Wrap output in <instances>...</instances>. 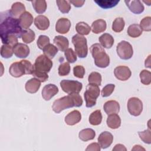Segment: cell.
I'll return each instance as SVG.
<instances>
[{"instance_id": "obj_1", "label": "cell", "mask_w": 151, "mask_h": 151, "mask_svg": "<svg viewBox=\"0 0 151 151\" xmlns=\"http://www.w3.org/2000/svg\"><path fill=\"white\" fill-rule=\"evenodd\" d=\"M0 20V37L3 44L11 37H21L23 31L19 19L12 17L9 10L1 13Z\"/></svg>"}, {"instance_id": "obj_2", "label": "cell", "mask_w": 151, "mask_h": 151, "mask_svg": "<svg viewBox=\"0 0 151 151\" xmlns=\"http://www.w3.org/2000/svg\"><path fill=\"white\" fill-rule=\"evenodd\" d=\"M83 99L78 93L71 94L55 100L52 106L53 111L60 113L61 111L73 107H80L83 104Z\"/></svg>"}, {"instance_id": "obj_3", "label": "cell", "mask_w": 151, "mask_h": 151, "mask_svg": "<svg viewBox=\"0 0 151 151\" xmlns=\"http://www.w3.org/2000/svg\"><path fill=\"white\" fill-rule=\"evenodd\" d=\"M90 52L94 60L96 65L100 68H106L110 64L109 56L106 53L103 47L96 43L93 44L90 48Z\"/></svg>"}, {"instance_id": "obj_4", "label": "cell", "mask_w": 151, "mask_h": 151, "mask_svg": "<svg viewBox=\"0 0 151 151\" xmlns=\"http://www.w3.org/2000/svg\"><path fill=\"white\" fill-rule=\"evenodd\" d=\"M72 42L75 48V52L78 57L83 58L88 54L87 39L79 34H76L72 37Z\"/></svg>"}, {"instance_id": "obj_5", "label": "cell", "mask_w": 151, "mask_h": 151, "mask_svg": "<svg viewBox=\"0 0 151 151\" xmlns=\"http://www.w3.org/2000/svg\"><path fill=\"white\" fill-rule=\"evenodd\" d=\"M100 94V88L99 86L88 84L86 87V90L84 93L87 107H91L96 105V100Z\"/></svg>"}, {"instance_id": "obj_6", "label": "cell", "mask_w": 151, "mask_h": 151, "mask_svg": "<svg viewBox=\"0 0 151 151\" xmlns=\"http://www.w3.org/2000/svg\"><path fill=\"white\" fill-rule=\"evenodd\" d=\"M60 86L65 93L71 94L79 93L83 87L82 83L76 80H63L60 82Z\"/></svg>"}, {"instance_id": "obj_7", "label": "cell", "mask_w": 151, "mask_h": 151, "mask_svg": "<svg viewBox=\"0 0 151 151\" xmlns=\"http://www.w3.org/2000/svg\"><path fill=\"white\" fill-rule=\"evenodd\" d=\"M34 70L42 73H48L52 67V62L45 55H39L35 60Z\"/></svg>"}, {"instance_id": "obj_8", "label": "cell", "mask_w": 151, "mask_h": 151, "mask_svg": "<svg viewBox=\"0 0 151 151\" xmlns=\"http://www.w3.org/2000/svg\"><path fill=\"white\" fill-rule=\"evenodd\" d=\"M116 51L119 57L123 60H129L132 58L133 54L132 45L126 41H122L117 44Z\"/></svg>"}, {"instance_id": "obj_9", "label": "cell", "mask_w": 151, "mask_h": 151, "mask_svg": "<svg viewBox=\"0 0 151 151\" xmlns=\"http://www.w3.org/2000/svg\"><path fill=\"white\" fill-rule=\"evenodd\" d=\"M127 109L129 113L134 116H139L143 110V103L137 97H131L127 101Z\"/></svg>"}, {"instance_id": "obj_10", "label": "cell", "mask_w": 151, "mask_h": 151, "mask_svg": "<svg viewBox=\"0 0 151 151\" xmlns=\"http://www.w3.org/2000/svg\"><path fill=\"white\" fill-rule=\"evenodd\" d=\"M9 72L12 77L17 78L26 74L25 67L22 61L12 63L9 67Z\"/></svg>"}, {"instance_id": "obj_11", "label": "cell", "mask_w": 151, "mask_h": 151, "mask_svg": "<svg viewBox=\"0 0 151 151\" xmlns=\"http://www.w3.org/2000/svg\"><path fill=\"white\" fill-rule=\"evenodd\" d=\"M114 74L118 80L121 81H126L130 77L132 73L128 67L120 65L114 68Z\"/></svg>"}, {"instance_id": "obj_12", "label": "cell", "mask_w": 151, "mask_h": 151, "mask_svg": "<svg viewBox=\"0 0 151 151\" xmlns=\"http://www.w3.org/2000/svg\"><path fill=\"white\" fill-rule=\"evenodd\" d=\"M58 92V88L53 84L45 85L42 90V97L45 100H50Z\"/></svg>"}, {"instance_id": "obj_13", "label": "cell", "mask_w": 151, "mask_h": 151, "mask_svg": "<svg viewBox=\"0 0 151 151\" xmlns=\"http://www.w3.org/2000/svg\"><path fill=\"white\" fill-rule=\"evenodd\" d=\"M113 140L112 134L107 131L102 132L98 137V142L102 149H106L109 147Z\"/></svg>"}, {"instance_id": "obj_14", "label": "cell", "mask_w": 151, "mask_h": 151, "mask_svg": "<svg viewBox=\"0 0 151 151\" xmlns=\"http://www.w3.org/2000/svg\"><path fill=\"white\" fill-rule=\"evenodd\" d=\"M71 27L70 21L65 18H61L58 19L55 24V30L60 34L67 33Z\"/></svg>"}, {"instance_id": "obj_15", "label": "cell", "mask_w": 151, "mask_h": 151, "mask_svg": "<svg viewBox=\"0 0 151 151\" xmlns=\"http://www.w3.org/2000/svg\"><path fill=\"white\" fill-rule=\"evenodd\" d=\"M14 54L18 58H24L29 54V48L28 45L22 43H18L13 48Z\"/></svg>"}, {"instance_id": "obj_16", "label": "cell", "mask_w": 151, "mask_h": 151, "mask_svg": "<svg viewBox=\"0 0 151 151\" xmlns=\"http://www.w3.org/2000/svg\"><path fill=\"white\" fill-rule=\"evenodd\" d=\"M124 2L129 10L134 14H140L144 11L145 7L141 1L139 0L124 1Z\"/></svg>"}, {"instance_id": "obj_17", "label": "cell", "mask_w": 151, "mask_h": 151, "mask_svg": "<svg viewBox=\"0 0 151 151\" xmlns=\"http://www.w3.org/2000/svg\"><path fill=\"white\" fill-rule=\"evenodd\" d=\"M81 119V113L77 110L70 112L65 117V122L69 126H73L77 124Z\"/></svg>"}, {"instance_id": "obj_18", "label": "cell", "mask_w": 151, "mask_h": 151, "mask_svg": "<svg viewBox=\"0 0 151 151\" xmlns=\"http://www.w3.org/2000/svg\"><path fill=\"white\" fill-rule=\"evenodd\" d=\"M33 17L29 12L25 11L19 18V21L21 28L24 29H29L33 22Z\"/></svg>"}, {"instance_id": "obj_19", "label": "cell", "mask_w": 151, "mask_h": 151, "mask_svg": "<svg viewBox=\"0 0 151 151\" xmlns=\"http://www.w3.org/2000/svg\"><path fill=\"white\" fill-rule=\"evenodd\" d=\"M103 109L106 113L108 115L118 113L120 111V105L119 103L115 100H109L104 103Z\"/></svg>"}, {"instance_id": "obj_20", "label": "cell", "mask_w": 151, "mask_h": 151, "mask_svg": "<svg viewBox=\"0 0 151 151\" xmlns=\"http://www.w3.org/2000/svg\"><path fill=\"white\" fill-rule=\"evenodd\" d=\"M34 24L38 29L44 31L48 28L50 26V21L47 17L40 15L36 17L34 19Z\"/></svg>"}, {"instance_id": "obj_21", "label": "cell", "mask_w": 151, "mask_h": 151, "mask_svg": "<svg viewBox=\"0 0 151 151\" xmlns=\"http://www.w3.org/2000/svg\"><path fill=\"white\" fill-rule=\"evenodd\" d=\"M41 86V81L35 78H32L27 81L25 88L29 93H35L38 91Z\"/></svg>"}, {"instance_id": "obj_22", "label": "cell", "mask_w": 151, "mask_h": 151, "mask_svg": "<svg viewBox=\"0 0 151 151\" xmlns=\"http://www.w3.org/2000/svg\"><path fill=\"white\" fill-rule=\"evenodd\" d=\"M107 125L112 129H118L121 125V119L116 113L109 114L107 119Z\"/></svg>"}, {"instance_id": "obj_23", "label": "cell", "mask_w": 151, "mask_h": 151, "mask_svg": "<svg viewBox=\"0 0 151 151\" xmlns=\"http://www.w3.org/2000/svg\"><path fill=\"white\" fill-rule=\"evenodd\" d=\"M9 11L12 17L16 18L18 17L19 18V17L25 12V7L22 3L16 2L12 5Z\"/></svg>"}, {"instance_id": "obj_24", "label": "cell", "mask_w": 151, "mask_h": 151, "mask_svg": "<svg viewBox=\"0 0 151 151\" xmlns=\"http://www.w3.org/2000/svg\"><path fill=\"white\" fill-rule=\"evenodd\" d=\"M57 48L61 51L66 50L69 45V41L67 38L61 35L55 36L53 40Z\"/></svg>"}, {"instance_id": "obj_25", "label": "cell", "mask_w": 151, "mask_h": 151, "mask_svg": "<svg viewBox=\"0 0 151 151\" xmlns=\"http://www.w3.org/2000/svg\"><path fill=\"white\" fill-rule=\"evenodd\" d=\"M107 24L104 19H99L94 21L91 24L92 32L94 34H99L104 32L106 29Z\"/></svg>"}, {"instance_id": "obj_26", "label": "cell", "mask_w": 151, "mask_h": 151, "mask_svg": "<svg viewBox=\"0 0 151 151\" xmlns=\"http://www.w3.org/2000/svg\"><path fill=\"white\" fill-rule=\"evenodd\" d=\"M99 41L103 47L106 48H110L114 44V38L110 34L104 33L99 38Z\"/></svg>"}, {"instance_id": "obj_27", "label": "cell", "mask_w": 151, "mask_h": 151, "mask_svg": "<svg viewBox=\"0 0 151 151\" xmlns=\"http://www.w3.org/2000/svg\"><path fill=\"white\" fill-rule=\"evenodd\" d=\"M96 136L95 131L90 128L84 129L81 130L78 134V137L80 139L84 142H87L88 140H93Z\"/></svg>"}, {"instance_id": "obj_28", "label": "cell", "mask_w": 151, "mask_h": 151, "mask_svg": "<svg viewBox=\"0 0 151 151\" xmlns=\"http://www.w3.org/2000/svg\"><path fill=\"white\" fill-rule=\"evenodd\" d=\"M94 1L103 9H109L114 7L120 2L119 0H94Z\"/></svg>"}, {"instance_id": "obj_29", "label": "cell", "mask_w": 151, "mask_h": 151, "mask_svg": "<svg viewBox=\"0 0 151 151\" xmlns=\"http://www.w3.org/2000/svg\"><path fill=\"white\" fill-rule=\"evenodd\" d=\"M142 29L139 25L134 24L130 25L127 28V34L132 38H137L142 34Z\"/></svg>"}, {"instance_id": "obj_30", "label": "cell", "mask_w": 151, "mask_h": 151, "mask_svg": "<svg viewBox=\"0 0 151 151\" xmlns=\"http://www.w3.org/2000/svg\"><path fill=\"white\" fill-rule=\"evenodd\" d=\"M89 122L94 126L99 125L102 121V114L100 110H97L91 113L89 116Z\"/></svg>"}, {"instance_id": "obj_31", "label": "cell", "mask_w": 151, "mask_h": 151, "mask_svg": "<svg viewBox=\"0 0 151 151\" xmlns=\"http://www.w3.org/2000/svg\"><path fill=\"white\" fill-rule=\"evenodd\" d=\"M76 30L78 34L86 35L90 33L91 27L84 22H79L76 25Z\"/></svg>"}, {"instance_id": "obj_32", "label": "cell", "mask_w": 151, "mask_h": 151, "mask_svg": "<svg viewBox=\"0 0 151 151\" xmlns=\"http://www.w3.org/2000/svg\"><path fill=\"white\" fill-rule=\"evenodd\" d=\"M32 6L35 11V12L38 14H42L44 13L47 9V3L44 0H34L31 1Z\"/></svg>"}, {"instance_id": "obj_33", "label": "cell", "mask_w": 151, "mask_h": 151, "mask_svg": "<svg viewBox=\"0 0 151 151\" xmlns=\"http://www.w3.org/2000/svg\"><path fill=\"white\" fill-rule=\"evenodd\" d=\"M58 48L53 44H49L43 48L44 55L50 59L53 58L58 52Z\"/></svg>"}, {"instance_id": "obj_34", "label": "cell", "mask_w": 151, "mask_h": 151, "mask_svg": "<svg viewBox=\"0 0 151 151\" xmlns=\"http://www.w3.org/2000/svg\"><path fill=\"white\" fill-rule=\"evenodd\" d=\"M22 40L26 44H29L32 42L35 38V34L34 32L31 29H24L22 31L21 35Z\"/></svg>"}, {"instance_id": "obj_35", "label": "cell", "mask_w": 151, "mask_h": 151, "mask_svg": "<svg viewBox=\"0 0 151 151\" xmlns=\"http://www.w3.org/2000/svg\"><path fill=\"white\" fill-rule=\"evenodd\" d=\"M125 22L123 18L118 17L116 18L112 24V29L116 32H120L124 29Z\"/></svg>"}, {"instance_id": "obj_36", "label": "cell", "mask_w": 151, "mask_h": 151, "mask_svg": "<svg viewBox=\"0 0 151 151\" xmlns=\"http://www.w3.org/2000/svg\"><path fill=\"white\" fill-rule=\"evenodd\" d=\"M13 47L8 44H4L1 47V55L5 58H11L14 53Z\"/></svg>"}, {"instance_id": "obj_37", "label": "cell", "mask_w": 151, "mask_h": 151, "mask_svg": "<svg viewBox=\"0 0 151 151\" xmlns=\"http://www.w3.org/2000/svg\"><path fill=\"white\" fill-rule=\"evenodd\" d=\"M101 76L98 72H92L90 74L88 77V81L89 84H96L97 86H100L101 83Z\"/></svg>"}, {"instance_id": "obj_38", "label": "cell", "mask_w": 151, "mask_h": 151, "mask_svg": "<svg viewBox=\"0 0 151 151\" xmlns=\"http://www.w3.org/2000/svg\"><path fill=\"white\" fill-rule=\"evenodd\" d=\"M56 3L58 7V9L60 12L64 14L68 13L71 9V5L69 4V1L60 0L56 1Z\"/></svg>"}, {"instance_id": "obj_39", "label": "cell", "mask_w": 151, "mask_h": 151, "mask_svg": "<svg viewBox=\"0 0 151 151\" xmlns=\"http://www.w3.org/2000/svg\"><path fill=\"white\" fill-rule=\"evenodd\" d=\"M140 81L145 85H149L151 83V73L146 70H143L140 73Z\"/></svg>"}, {"instance_id": "obj_40", "label": "cell", "mask_w": 151, "mask_h": 151, "mask_svg": "<svg viewBox=\"0 0 151 151\" xmlns=\"http://www.w3.org/2000/svg\"><path fill=\"white\" fill-rule=\"evenodd\" d=\"M140 27L142 29L145 31H151V17H146L143 18L140 23Z\"/></svg>"}, {"instance_id": "obj_41", "label": "cell", "mask_w": 151, "mask_h": 151, "mask_svg": "<svg viewBox=\"0 0 151 151\" xmlns=\"http://www.w3.org/2000/svg\"><path fill=\"white\" fill-rule=\"evenodd\" d=\"M64 55L68 63H73L77 60V55L72 48H67L65 50Z\"/></svg>"}, {"instance_id": "obj_42", "label": "cell", "mask_w": 151, "mask_h": 151, "mask_svg": "<svg viewBox=\"0 0 151 151\" xmlns=\"http://www.w3.org/2000/svg\"><path fill=\"white\" fill-rule=\"evenodd\" d=\"M70 71V65L69 63H63L59 65L58 74L60 76H67Z\"/></svg>"}, {"instance_id": "obj_43", "label": "cell", "mask_w": 151, "mask_h": 151, "mask_svg": "<svg viewBox=\"0 0 151 151\" xmlns=\"http://www.w3.org/2000/svg\"><path fill=\"white\" fill-rule=\"evenodd\" d=\"M138 134L140 139L145 143H151V133L150 130L147 129L143 132H139Z\"/></svg>"}, {"instance_id": "obj_44", "label": "cell", "mask_w": 151, "mask_h": 151, "mask_svg": "<svg viewBox=\"0 0 151 151\" xmlns=\"http://www.w3.org/2000/svg\"><path fill=\"white\" fill-rule=\"evenodd\" d=\"M49 44L50 38L44 35H41L39 36L37 42V44L40 49L43 50V48Z\"/></svg>"}, {"instance_id": "obj_45", "label": "cell", "mask_w": 151, "mask_h": 151, "mask_svg": "<svg viewBox=\"0 0 151 151\" xmlns=\"http://www.w3.org/2000/svg\"><path fill=\"white\" fill-rule=\"evenodd\" d=\"M115 88V85L113 84H109L106 85L102 89L101 94L102 97H106L111 94Z\"/></svg>"}, {"instance_id": "obj_46", "label": "cell", "mask_w": 151, "mask_h": 151, "mask_svg": "<svg viewBox=\"0 0 151 151\" xmlns=\"http://www.w3.org/2000/svg\"><path fill=\"white\" fill-rule=\"evenodd\" d=\"M74 76L79 78H83L85 74V69L83 66L77 65L73 68Z\"/></svg>"}, {"instance_id": "obj_47", "label": "cell", "mask_w": 151, "mask_h": 151, "mask_svg": "<svg viewBox=\"0 0 151 151\" xmlns=\"http://www.w3.org/2000/svg\"><path fill=\"white\" fill-rule=\"evenodd\" d=\"M32 75L41 82H45L48 78V76L46 73H42L34 70Z\"/></svg>"}, {"instance_id": "obj_48", "label": "cell", "mask_w": 151, "mask_h": 151, "mask_svg": "<svg viewBox=\"0 0 151 151\" xmlns=\"http://www.w3.org/2000/svg\"><path fill=\"white\" fill-rule=\"evenodd\" d=\"M86 151L88 150H96V151H100V146L99 143H92L90 144L87 147L86 149Z\"/></svg>"}, {"instance_id": "obj_49", "label": "cell", "mask_w": 151, "mask_h": 151, "mask_svg": "<svg viewBox=\"0 0 151 151\" xmlns=\"http://www.w3.org/2000/svg\"><path fill=\"white\" fill-rule=\"evenodd\" d=\"M69 2L72 4L74 6L78 8V7H81L83 5V4L85 2V1H78V0L69 1Z\"/></svg>"}, {"instance_id": "obj_50", "label": "cell", "mask_w": 151, "mask_h": 151, "mask_svg": "<svg viewBox=\"0 0 151 151\" xmlns=\"http://www.w3.org/2000/svg\"><path fill=\"white\" fill-rule=\"evenodd\" d=\"M126 147L122 144H117L116 145H115L113 149V150H126Z\"/></svg>"}, {"instance_id": "obj_51", "label": "cell", "mask_w": 151, "mask_h": 151, "mask_svg": "<svg viewBox=\"0 0 151 151\" xmlns=\"http://www.w3.org/2000/svg\"><path fill=\"white\" fill-rule=\"evenodd\" d=\"M150 55H149L148 58L147 59H146L145 60V67H148V68H150Z\"/></svg>"}, {"instance_id": "obj_52", "label": "cell", "mask_w": 151, "mask_h": 151, "mask_svg": "<svg viewBox=\"0 0 151 151\" xmlns=\"http://www.w3.org/2000/svg\"><path fill=\"white\" fill-rule=\"evenodd\" d=\"M145 150V149L140 145H135L134 146L133 148L132 149V150Z\"/></svg>"}]
</instances>
